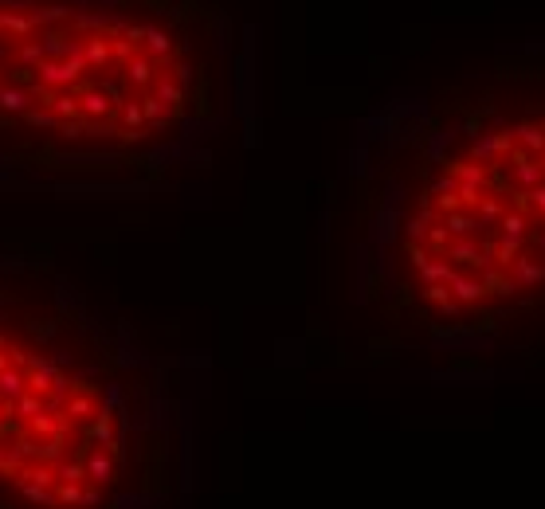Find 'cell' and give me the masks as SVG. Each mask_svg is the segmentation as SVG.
<instances>
[{
  "label": "cell",
  "instance_id": "6da1fadb",
  "mask_svg": "<svg viewBox=\"0 0 545 509\" xmlns=\"http://www.w3.org/2000/svg\"><path fill=\"white\" fill-rule=\"evenodd\" d=\"M185 474L169 364L63 266L0 247V509H169Z\"/></svg>",
  "mask_w": 545,
  "mask_h": 509
},
{
  "label": "cell",
  "instance_id": "7a4b0ae2",
  "mask_svg": "<svg viewBox=\"0 0 545 509\" xmlns=\"http://www.w3.org/2000/svg\"><path fill=\"white\" fill-rule=\"evenodd\" d=\"M373 184L369 302L420 341H474L545 310V102L443 110Z\"/></svg>",
  "mask_w": 545,
  "mask_h": 509
},
{
  "label": "cell",
  "instance_id": "3957f363",
  "mask_svg": "<svg viewBox=\"0 0 545 509\" xmlns=\"http://www.w3.org/2000/svg\"><path fill=\"white\" fill-rule=\"evenodd\" d=\"M212 0H0V169L153 177L224 110Z\"/></svg>",
  "mask_w": 545,
  "mask_h": 509
}]
</instances>
